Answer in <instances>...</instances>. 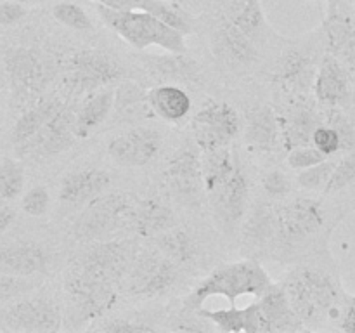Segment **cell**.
<instances>
[{
    "instance_id": "40",
    "label": "cell",
    "mask_w": 355,
    "mask_h": 333,
    "mask_svg": "<svg viewBox=\"0 0 355 333\" xmlns=\"http://www.w3.org/2000/svg\"><path fill=\"white\" fill-rule=\"evenodd\" d=\"M335 166H336V162H331L329 158H326L324 162L318 163V165H312L309 166V169L298 170V176H297L298 186L305 191H324L326 184L329 182V177H331Z\"/></svg>"
},
{
    "instance_id": "3",
    "label": "cell",
    "mask_w": 355,
    "mask_h": 333,
    "mask_svg": "<svg viewBox=\"0 0 355 333\" xmlns=\"http://www.w3.org/2000/svg\"><path fill=\"white\" fill-rule=\"evenodd\" d=\"M96 12L107 28L137 51L159 47L166 52H187L186 37L146 10H113L96 3Z\"/></svg>"
},
{
    "instance_id": "28",
    "label": "cell",
    "mask_w": 355,
    "mask_h": 333,
    "mask_svg": "<svg viewBox=\"0 0 355 333\" xmlns=\"http://www.w3.org/2000/svg\"><path fill=\"white\" fill-rule=\"evenodd\" d=\"M49 269V253L37 243H19L0 248V273L12 276H38Z\"/></svg>"
},
{
    "instance_id": "30",
    "label": "cell",
    "mask_w": 355,
    "mask_h": 333,
    "mask_svg": "<svg viewBox=\"0 0 355 333\" xmlns=\"http://www.w3.org/2000/svg\"><path fill=\"white\" fill-rule=\"evenodd\" d=\"M179 225L177 215L162 198L149 196L139 200L137 210H135L132 231L141 238H155L162 232Z\"/></svg>"
},
{
    "instance_id": "4",
    "label": "cell",
    "mask_w": 355,
    "mask_h": 333,
    "mask_svg": "<svg viewBox=\"0 0 355 333\" xmlns=\"http://www.w3.org/2000/svg\"><path fill=\"white\" fill-rule=\"evenodd\" d=\"M139 200L130 193H104L87 203L73 222L75 239L85 243L116 238L125 229H132Z\"/></svg>"
},
{
    "instance_id": "53",
    "label": "cell",
    "mask_w": 355,
    "mask_h": 333,
    "mask_svg": "<svg viewBox=\"0 0 355 333\" xmlns=\"http://www.w3.org/2000/svg\"><path fill=\"white\" fill-rule=\"evenodd\" d=\"M10 2H21V3H28V2H33V0H10Z\"/></svg>"
},
{
    "instance_id": "52",
    "label": "cell",
    "mask_w": 355,
    "mask_h": 333,
    "mask_svg": "<svg viewBox=\"0 0 355 333\" xmlns=\"http://www.w3.org/2000/svg\"><path fill=\"white\" fill-rule=\"evenodd\" d=\"M14 219H16V212L10 207H7V205H0V232L6 231L7 228H10Z\"/></svg>"
},
{
    "instance_id": "24",
    "label": "cell",
    "mask_w": 355,
    "mask_h": 333,
    "mask_svg": "<svg viewBox=\"0 0 355 333\" xmlns=\"http://www.w3.org/2000/svg\"><path fill=\"white\" fill-rule=\"evenodd\" d=\"M263 318V333H297L307 326L295 312L283 283H272L259 300Z\"/></svg>"
},
{
    "instance_id": "29",
    "label": "cell",
    "mask_w": 355,
    "mask_h": 333,
    "mask_svg": "<svg viewBox=\"0 0 355 333\" xmlns=\"http://www.w3.org/2000/svg\"><path fill=\"white\" fill-rule=\"evenodd\" d=\"M114 87H104L82 99V104L75 113V135L76 139H85L92 135L114 110Z\"/></svg>"
},
{
    "instance_id": "7",
    "label": "cell",
    "mask_w": 355,
    "mask_h": 333,
    "mask_svg": "<svg viewBox=\"0 0 355 333\" xmlns=\"http://www.w3.org/2000/svg\"><path fill=\"white\" fill-rule=\"evenodd\" d=\"M179 274V266L163 255L156 246L155 248L141 246L121 287L134 297H162L175 287Z\"/></svg>"
},
{
    "instance_id": "41",
    "label": "cell",
    "mask_w": 355,
    "mask_h": 333,
    "mask_svg": "<svg viewBox=\"0 0 355 333\" xmlns=\"http://www.w3.org/2000/svg\"><path fill=\"white\" fill-rule=\"evenodd\" d=\"M354 182H355V149L347 153L340 162H336L335 170H333L331 177H329V182L326 184L322 193H324L326 196H329V194H336Z\"/></svg>"
},
{
    "instance_id": "44",
    "label": "cell",
    "mask_w": 355,
    "mask_h": 333,
    "mask_svg": "<svg viewBox=\"0 0 355 333\" xmlns=\"http://www.w3.org/2000/svg\"><path fill=\"white\" fill-rule=\"evenodd\" d=\"M38 287H40V283L33 281L31 278L0 273V300H10V298L21 297V295L30 293Z\"/></svg>"
},
{
    "instance_id": "49",
    "label": "cell",
    "mask_w": 355,
    "mask_h": 333,
    "mask_svg": "<svg viewBox=\"0 0 355 333\" xmlns=\"http://www.w3.org/2000/svg\"><path fill=\"white\" fill-rule=\"evenodd\" d=\"M262 187L270 198H284L291 193V182L281 170H270L263 176Z\"/></svg>"
},
{
    "instance_id": "39",
    "label": "cell",
    "mask_w": 355,
    "mask_h": 333,
    "mask_svg": "<svg viewBox=\"0 0 355 333\" xmlns=\"http://www.w3.org/2000/svg\"><path fill=\"white\" fill-rule=\"evenodd\" d=\"M52 16L66 28L75 31H92L94 23L82 6L75 2H59L52 7Z\"/></svg>"
},
{
    "instance_id": "35",
    "label": "cell",
    "mask_w": 355,
    "mask_h": 333,
    "mask_svg": "<svg viewBox=\"0 0 355 333\" xmlns=\"http://www.w3.org/2000/svg\"><path fill=\"white\" fill-rule=\"evenodd\" d=\"M224 16L241 28L248 37L259 42L266 31V16H263L260 0H229Z\"/></svg>"
},
{
    "instance_id": "16",
    "label": "cell",
    "mask_w": 355,
    "mask_h": 333,
    "mask_svg": "<svg viewBox=\"0 0 355 333\" xmlns=\"http://www.w3.org/2000/svg\"><path fill=\"white\" fill-rule=\"evenodd\" d=\"M163 148V137L155 127H134L111 137L107 153L120 165L141 169L149 165Z\"/></svg>"
},
{
    "instance_id": "50",
    "label": "cell",
    "mask_w": 355,
    "mask_h": 333,
    "mask_svg": "<svg viewBox=\"0 0 355 333\" xmlns=\"http://www.w3.org/2000/svg\"><path fill=\"white\" fill-rule=\"evenodd\" d=\"M28 16V9L21 2L0 0V26H10Z\"/></svg>"
},
{
    "instance_id": "47",
    "label": "cell",
    "mask_w": 355,
    "mask_h": 333,
    "mask_svg": "<svg viewBox=\"0 0 355 333\" xmlns=\"http://www.w3.org/2000/svg\"><path fill=\"white\" fill-rule=\"evenodd\" d=\"M49 205H51V194L44 186L31 187L21 200V208L24 214L31 215V217H42L44 214H47Z\"/></svg>"
},
{
    "instance_id": "2",
    "label": "cell",
    "mask_w": 355,
    "mask_h": 333,
    "mask_svg": "<svg viewBox=\"0 0 355 333\" xmlns=\"http://www.w3.org/2000/svg\"><path fill=\"white\" fill-rule=\"evenodd\" d=\"M272 284L269 273L257 257H246L238 262L222 264L215 267L189 295L182 300V307L189 311L203 307L211 297L227 298L229 305L246 295L262 297L263 291Z\"/></svg>"
},
{
    "instance_id": "5",
    "label": "cell",
    "mask_w": 355,
    "mask_h": 333,
    "mask_svg": "<svg viewBox=\"0 0 355 333\" xmlns=\"http://www.w3.org/2000/svg\"><path fill=\"white\" fill-rule=\"evenodd\" d=\"M121 287L92 276L71 266L64 278V295L68 304V319L73 328H83L85 323L101 321L118 300Z\"/></svg>"
},
{
    "instance_id": "21",
    "label": "cell",
    "mask_w": 355,
    "mask_h": 333,
    "mask_svg": "<svg viewBox=\"0 0 355 333\" xmlns=\"http://www.w3.org/2000/svg\"><path fill=\"white\" fill-rule=\"evenodd\" d=\"M277 234V207L259 201L243 222L241 246L248 257L272 252Z\"/></svg>"
},
{
    "instance_id": "18",
    "label": "cell",
    "mask_w": 355,
    "mask_h": 333,
    "mask_svg": "<svg viewBox=\"0 0 355 333\" xmlns=\"http://www.w3.org/2000/svg\"><path fill=\"white\" fill-rule=\"evenodd\" d=\"M319 62L314 52L302 45L286 47L274 69V80L291 94H307L314 89Z\"/></svg>"
},
{
    "instance_id": "31",
    "label": "cell",
    "mask_w": 355,
    "mask_h": 333,
    "mask_svg": "<svg viewBox=\"0 0 355 333\" xmlns=\"http://www.w3.org/2000/svg\"><path fill=\"white\" fill-rule=\"evenodd\" d=\"M148 106L162 120L177 123L189 114L191 97L186 90L175 83H162L148 90Z\"/></svg>"
},
{
    "instance_id": "38",
    "label": "cell",
    "mask_w": 355,
    "mask_h": 333,
    "mask_svg": "<svg viewBox=\"0 0 355 333\" xmlns=\"http://www.w3.org/2000/svg\"><path fill=\"white\" fill-rule=\"evenodd\" d=\"M322 121L335 128L342 141V151L349 153L355 149V123L343 111V108H324L321 111Z\"/></svg>"
},
{
    "instance_id": "22",
    "label": "cell",
    "mask_w": 355,
    "mask_h": 333,
    "mask_svg": "<svg viewBox=\"0 0 355 333\" xmlns=\"http://www.w3.org/2000/svg\"><path fill=\"white\" fill-rule=\"evenodd\" d=\"M146 69L153 78L162 83H179L187 87H200L203 83V71L200 65L187 52H166L142 58Z\"/></svg>"
},
{
    "instance_id": "54",
    "label": "cell",
    "mask_w": 355,
    "mask_h": 333,
    "mask_svg": "<svg viewBox=\"0 0 355 333\" xmlns=\"http://www.w3.org/2000/svg\"><path fill=\"white\" fill-rule=\"evenodd\" d=\"M0 205H6V200L2 196H0Z\"/></svg>"
},
{
    "instance_id": "33",
    "label": "cell",
    "mask_w": 355,
    "mask_h": 333,
    "mask_svg": "<svg viewBox=\"0 0 355 333\" xmlns=\"http://www.w3.org/2000/svg\"><path fill=\"white\" fill-rule=\"evenodd\" d=\"M201 160H203L205 193L210 196L218 187L224 186L229 177L234 173L239 156L236 155V151L232 153L231 146H225V148L211 149V151H201Z\"/></svg>"
},
{
    "instance_id": "42",
    "label": "cell",
    "mask_w": 355,
    "mask_h": 333,
    "mask_svg": "<svg viewBox=\"0 0 355 333\" xmlns=\"http://www.w3.org/2000/svg\"><path fill=\"white\" fill-rule=\"evenodd\" d=\"M168 330L172 332H214L215 325L203 316L198 314V311H189V309H180L173 318H170Z\"/></svg>"
},
{
    "instance_id": "45",
    "label": "cell",
    "mask_w": 355,
    "mask_h": 333,
    "mask_svg": "<svg viewBox=\"0 0 355 333\" xmlns=\"http://www.w3.org/2000/svg\"><path fill=\"white\" fill-rule=\"evenodd\" d=\"M114 90H116V97H114V110L116 111H127L128 108L144 103V101L148 103V92L134 82L121 80L114 87Z\"/></svg>"
},
{
    "instance_id": "26",
    "label": "cell",
    "mask_w": 355,
    "mask_h": 333,
    "mask_svg": "<svg viewBox=\"0 0 355 333\" xmlns=\"http://www.w3.org/2000/svg\"><path fill=\"white\" fill-rule=\"evenodd\" d=\"M283 148L286 151L298 146L312 144V135L322 121V114L312 104L298 101L288 108L286 113L279 114Z\"/></svg>"
},
{
    "instance_id": "10",
    "label": "cell",
    "mask_w": 355,
    "mask_h": 333,
    "mask_svg": "<svg viewBox=\"0 0 355 333\" xmlns=\"http://www.w3.org/2000/svg\"><path fill=\"white\" fill-rule=\"evenodd\" d=\"M3 68L17 101L37 99L51 82V68L38 49L10 47L3 54Z\"/></svg>"
},
{
    "instance_id": "9",
    "label": "cell",
    "mask_w": 355,
    "mask_h": 333,
    "mask_svg": "<svg viewBox=\"0 0 355 333\" xmlns=\"http://www.w3.org/2000/svg\"><path fill=\"white\" fill-rule=\"evenodd\" d=\"M324 210L314 198H295L277 207V234L272 253L290 252L318 234L324 225Z\"/></svg>"
},
{
    "instance_id": "51",
    "label": "cell",
    "mask_w": 355,
    "mask_h": 333,
    "mask_svg": "<svg viewBox=\"0 0 355 333\" xmlns=\"http://www.w3.org/2000/svg\"><path fill=\"white\" fill-rule=\"evenodd\" d=\"M94 2L113 10H134L139 9L141 0H94Z\"/></svg>"
},
{
    "instance_id": "20",
    "label": "cell",
    "mask_w": 355,
    "mask_h": 333,
    "mask_svg": "<svg viewBox=\"0 0 355 333\" xmlns=\"http://www.w3.org/2000/svg\"><path fill=\"white\" fill-rule=\"evenodd\" d=\"M314 96L324 108H347L352 103V76L349 69L324 52L314 80Z\"/></svg>"
},
{
    "instance_id": "55",
    "label": "cell",
    "mask_w": 355,
    "mask_h": 333,
    "mask_svg": "<svg viewBox=\"0 0 355 333\" xmlns=\"http://www.w3.org/2000/svg\"><path fill=\"white\" fill-rule=\"evenodd\" d=\"M173 2H180V0H173Z\"/></svg>"
},
{
    "instance_id": "19",
    "label": "cell",
    "mask_w": 355,
    "mask_h": 333,
    "mask_svg": "<svg viewBox=\"0 0 355 333\" xmlns=\"http://www.w3.org/2000/svg\"><path fill=\"white\" fill-rule=\"evenodd\" d=\"M211 51L227 66H250L257 61V42L222 14L211 30Z\"/></svg>"
},
{
    "instance_id": "1",
    "label": "cell",
    "mask_w": 355,
    "mask_h": 333,
    "mask_svg": "<svg viewBox=\"0 0 355 333\" xmlns=\"http://www.w3.org/2000/svg\"><path fill=\"white\" fill-rule=\"evenodd\" d=\"M288 298L307 330L340 314L342 290L328 271L312 264H298L283 280Z\"/></svg>"
},
{
    "instance_id": "8",
    "label": "cell",
    "mask_w": 355,
    "mask_h": 333,
    "mask_svg": "<svg viewBox=\"0 0 355 333\" xmlns=\"http://www.w3.org/2000/svg\"><path fill=\"white\" fill-rule=\"evenodd\" d=\"M139 243L130 238H110L92 241L85 252L78 255L73 266L92 276L103 278L121 287L125 276L134 264L139 252Z\"/></svg>"
},
{
    "instance_id": "11",
    "label": "cell",
    "mask_w": 355,
    "mask_h": 333,
    "mask_svg": "<svg viewBox=\"0 0 355 333\" xmlns=\"http://www.w3.org/2000/svg\"><path fill=\"white\" fill-rule=\"evenodd\" d=\"M165 180L170 193L182 205L198 208L205 198L203 160L201 149L194 146H182L168 158L165 169Z\"/></svg>"
},
{
    "instance_id": "23",
    "label": "cell",
    "mask_w": 355,
    "mask_h": 333,
    "mask_svg": "<svg viewBox=\"0 0 355 333\" xmlns=\"http://www.w3.org/2000/svg\"><path fill=\"white\" fill-rule=\"evenodd\" d=\"M111 186L110 172L103 169H82L64 176L59 186V201L64 207H85L97 196L106 193Z\"/></svg>"
},
{
    "instance_id": "37",
    "label": "cell",
    "mask_w": 355,
    "mask_h": 333,
    "mask_svg": "<svg viewBox=\"0 0 355 333\" xmlns=\"http://www.w3.org/2000/svg\"><path fill=\"white\" fill-rule=\"evenodd\" d=\"M24 187V169L19 162L6 158L0 162V196L6 201L16 200Z\"/></svg>"
},
{
    "instance_id": "32",
    "label": "cell",
    "mask_w": 355,
    "mask_h": 333,
    "mask_svg": "<svg viewBox=\"0 0 355 333\" xmlns=\"http://www.w3.org/2000/svg\"><path fill=\"white\" fill-rule=\"evenodd\" d=\"M66 104V101L62 99H37L33 103V106L28 108L26 111L21 113V117L17 118L16 123H14L12 134H10V139H12L14 148L23 142H26L28 139L33 137L49 120H51L54 114L59 113L62 106Z\"/></svg>"
},
{
    "instance_id": "6",
    "label": "cell",
    "mask_w": 355,
    "mask_h": 333,
    "mask_svg": "<svg viewBox=\"0 0 355 333\" xmlns=\"http://www.w3.org/2000/svg\"><path fill=\"white\" fill-rule=\"evenodd\" d=\"M125 80V68L110 52L82 49L68 58L64 69V89L73 97H85L104 87H114Z\"/></svg>"
},
{
    "instance_id": "12",
    "label": "cell",
    "mask_w": 355,
    "mask_h": 333,
    "mask_svg": "<svg viewBox=\"0 0 355 333\" xmlns=\"http://www.w3.org/2000/svg\"><path fill=\"white\" fill-rule=\"evenodd\" d=\"M243 121L238 110L224 101H208L193 118V135L201 151L231 146L241 132Z\"/></svg>"
},
{
    "instance_id": "13",
    "label": "cell",
    "mask_w": 355,
    "mask_h": 333,
    "mask_svg": "<svg viewBox=\"0 0 355 333\" xmlns=\"http://www.w3.org/2000/svg\"><path fill=\"white\" fill-rule=\"evenodd\" d=\"M75 113V108L66 103L59 110V113L54 114L33 137L16 146L17 155L42 162V160L61 155L66 149L71 148L73 142L76 141Z\"/></svg>"
},
{
    "instance_id": "34",
    "label": "cell",
    "mask_w": 355,
    "mask_h": 333,
    "mask_svg": "<svg viewBox=\"0 0 355 333\" xmlns=\"http://www.w3.org/2000/svg\"><path fill=\"white\" fill-rule=\"evenodd\" d=\"M153 245L179 267L191 266L198 259V253H200L198 243L193 238V234L186 231V229L179 228V225L155 236Z\"/></svg>"
},
{
    "instance_id": "25",
    "label": "cell",
    "mask_w": 355,
    "mask_h": 333,
    "mask_svg": "<svg viewBox=\"0 0 355 333\" xmlns=\"http://www.w3.org/2000/svg\"><path fill=\"white\" fill-rule=\"evenodd\" d=\"M245 141L246 146L255 153L270 155L277 151L279 146H283L279 114L267 104L252 108L246 114Z\"/></svg>"
},
{
    "instance_id": "48",
    "label": "cell",
    "mask_w": 355,
    "mask_h": 333,
    "mask_svg": "<svg viewBox=\"0 0 355 333\" xmlns=\"http://www.w3.org/2000/svg\"><path fill=\"white\" fill-rule=\"evenodd\" d=\"M312 144L326 156H333L342 151V141H340L338 132L326 123H321L315 128L314 135H312Z\"/></svg>"
},
{
    "instance_id": "27",
    "label": "cell",
    "mask_w": 355,
    "mask_h": 333,
    "mask_svg": "<svg viewBox=\"0 0 355 333\" xmlns=\"http://www.w3.org/2000/svg\"><path fill=\"white\" fill-rule=\"evenodd\" d=\"M198 314L211 321L218 332L224 333H263V318L259 302L236 307L229 305L227 309H196Z\"/></svg>"
},
{
    "instance_id": "46",
    "label": "cell",
    "mask_w": 355,
    "mask_h": 333,
    "mask_svg": "<svg viewBox=\"0 0 355 333\" xmlns=\"http://www.w3.org/2000/svg\"><path fill=\"white\" fill-rule=\"evenodd\" d=\"M326 158H329V156H326L324 153L319 151L314 144H309V146H298V148L290 149V151H288L286 162L288 165H290V169L304 170V169H309V166L324 162Z\"/></svg>"
},
{
    "instance_id": "15",
    "label": "cell",
    "mask_w": 355,
    "mask_h": 333,
    "mask_svg": "<svg viewBox=\"0 0 355 333\" xmlns=\"http://www.w3.org/2000/svg\"><path fill=\"white\" fill-rule=\"evenodd\" d=\"M322 33L326 52L335 56L355 78V17L342 0H328Z\"/></svg>"
},
{
    "instance_id": "17",
    "label": "cell",
    "mask_w": 355,
    "mask_h": 333,
    "mask_svg": "<svg viewBox=\"0 0 355 333\" xmlns=\"http://www.w3.org/2000/svg\"><path fill=\"white\" fill-rule=\"evenodd\" d=\"M248 177L243 169V163L238 162V166H236L234 173L229 177L227 182L218 187L210 196H207L215 221L224 231H234L239 222L243 221L246 210H248Z\"/></svg>"
},
{
    "instance_id": "43",
    "label": "cell",
    "mask_w": 355,
    "mask_h": 333,
    "mask_svg": "<svg viewBox=\"0 0 355 333\" xmlns=\"http://www.w3.org/2000/svg\"><path fill=\"white\" fill-rule=\"evenodd\" d=\"M101 325L90 326V330L107 333H139V332H156V326L146 319L137 318H114V319H101Z\"/></svg>"
},
{
    "instance_id": "36",
    "label": "cell",
    "mask_w": 355,
    "mask_h": 333,
    "mask_svg": "<svg viewBox=\"0 0 355 333\" xmlns=\"http://www.w3.org/2000/svg\"><path fill=\"white\" fill-rule=\"evenodd\" d=\"M139 9L153 14L162 23L168 24L173 30L180 31L184 37L193 35L194 30H196L194 28L196 21H194L193 14L187 12L179 2H173V0H141Z\"/></svg>"
},
{
    "instance_id": "14",
    "label": "cell",
    "mask_w": 355,
    "mask_h": 333,
    "mask_svg": "<svg viewBox=\"0 0 355 333\" xmlns=\"http://www.w3.org/2000/svg\"><path fill=\"white\" fill-rule=\"evenodd\" d=\"M7 330L26 333H54L62 328V314L55 300L30 297L17 300L2 316Z\"/></svg>"
}]
</instances>
